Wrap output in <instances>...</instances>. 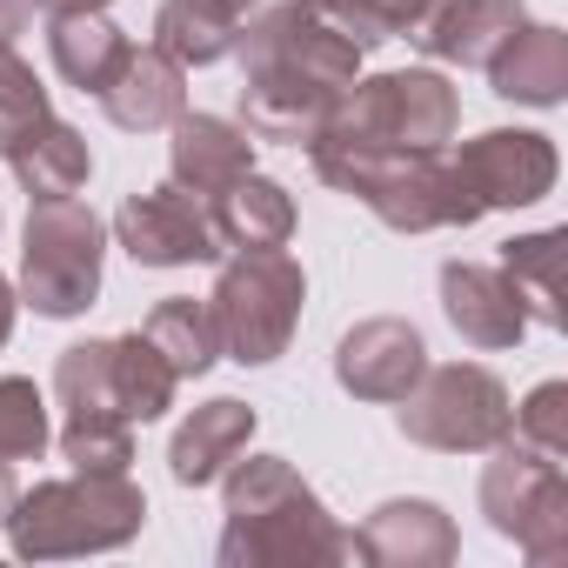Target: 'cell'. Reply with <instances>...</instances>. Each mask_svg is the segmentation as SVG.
<instances>
[{"instance_id": "obj_1", "label": "cell", "mask_w": 568, "mask_h": 568, "mask_svg": "<svg viewBox=\"0 0 568 568\" xmlns=\"http://www.w3.org/2000/svg\"><path fill=\"white\" fill-rule=\"evenodd\" d=\"M241 128L254 141L308 148L335 101L362 81V48L328 28L308 0H281L241 28Z\"/></svg>"}, {"instance_id": "obj_2", "label": "cell", "mask_w": 568, "mask_h": 568, "mask_svg": "<svg viewBox=\"0 0 568 568\" xmlns=\"http://www.w3.org/2000/svg\"><path fill=\"white\" fill-rule=\"evenodd\" d=\"M227 528H221V568H322L355 561V535L328 515V501L295 475L281 455H234L221 475Z\"/></svg>"}, {"instance_id": "obj_3", "label": "cell", "mask_w": 568, "mask_h": 568, "mask_svg": "<svg viewBox=\"0 0 568 568\" xmlns=\"http://www.w3.org/2000/svg\"><path fill=\"white\" fill-rule=\"evenodd\" d=\"M308 161L328 187L355 194L382 227L395 234H435V227H475L481 214L462 201L455 187V168L435 154H388V148H348V141H328L315 134L308 141Z\"/></svg>"}, {"instance_id": "obj_4", "label": "cell", "mask_w": 568, "mask_h": 568, "mask_svg": "<svg viewBox=\"0 0 568 568\" xmlns=\"http://www.w3.org/2000/svg\"><path fill=\"white\" fill-rule=\"evenodd\" d=\"M148 521V495L128 475H68V481H41L28 495H14L8 508V541L28 561H54V555H108L128 548Z\"/></svg>"}, {"instance_id": "obj_5", "label": "cell", "mask_w": 568, "mask_h": 568, "mask_svg": "<svg viewBox=\"0 0 568 568\" xmlns=\"http://www.w3.org/2000/svg\"><path fill=\"white\" fill-rule=\"evenodd\" d=\"M302 302H308V274L288 247H234V261H221L214 295H207L221 355L241 368L281 362L295 342Z\"/></svg>"}, {"instance_id": "obj_6", "label": "cell", "mask_w": 568, "mask_h": 568, "mask_svg": "<svg viewBox=\"0 0 568 568\" xmlns=\"http://www.w3.org/2000/svg\"><path fill=\"white\" fill-rule=\"evenodd\" d=\"M455 88L435 74V68H402V74H375V81H355L335 114L322 121L328 141H348V148H388V154H435L448 134H455Z\"/></svg>"}, {"instance_id": "obj_7", "label": "cell", "mask_w": 568, "mask_h": 568, "mask_svg": "<svg viewBox=\"0 0 568 568\" xmlns=\"http://www.w3.org/2000/svg\"><path fill=\"white\" fill-rule=\"evenodd\" d=\"M101 254L108 227L88 201H34L28 207V241H21V295L48 322H74L101 295Z\"/></svg>"}, {"instance_id": "obj_8", "label": "cell", "mask_w": 568, "mask_h": 568, "mask_svg": "<svg viewBox=\"0 0 568 568\" xmlns=\"http://www.w3.org/2000/svg\"><path fill=\"white\" fill-rule=\"evenodd\" d=\"M395 422L408 442L422 448H442V455H481L495 442H508L515 428V408H508V388L475 368V362H442V368H422V382L395 402Z\"/></svg>"}, {"instance_id": "obj_9", "label": "cell", "mask_w": 568, "mask_h": 568, "mask_svg": "<svg viewBox=\"0 0 568 568\" xmlns=\"http://www.w3.org/2000/svg\"><path fill=\"white\" fill-rule=\"evenodd\" d=\"M481 515L528 561H561L568 555V475H561V462L515 442V435L495 442V462L481 475Z\"/></svg>"}, {"instance_id": "obj_10", "label": "cell", "mask_w": 568, "mask_h": 568, "mask_svg": "<svg viewBox=\"0 0 568 568\" xmlns=\"http://www.w3.org/2000/svg\"><path fill=\"white\" fill-rule=\"evenodd\" d=\"M448 168H455V187H462V201L475 214H488V207H535L555 187V174H561L555 141L535 134V128H488V134L462 141V154Z\"/></svg>"}, {"instance_id": "obj_11", "label": "cell", "mask_w": 568, "mask_h": 568, "mask_svg": "<svg viewBox=\"0 0 568 568\" xmlns=\"http://www.w3.org/2000/svg\"><path fill=\"white\" fill-rule=\"evenodd\" d=\"M114 241L141 261V267H194V261H221L207 201L187 187H141L121 201L114 214Z\"/></svg>"}, {"instance_id": "obj_12", "label": "cell", "mask_w": 568, "mask_h": 568, "mask_svg": "<svg viewBox=\"0 0 568 568\" xmlns=\"http://www.w3.org/2000/svg\"><path fill=\"white\" fill-rule=\"evenodd\" d=\"M428 368V342L415 322H395V315H375L362 328L342 335L335 348V382L355 395V402H402Z\"/></svg>"}, {"instance_id": "obj_13", "label": "cell", "mask_w": 568, "mask_h": 568, "mask_svg": "<svg viewBox=\"0 0 568 568\" xmlns=\"http://www.w3.org/2000/svg\"><path fill=\"white\" fill-rule=\"evenodd\" d=\"M455 555H462L455 521L435 501H422V495L382 501L355 528V561H375V568H448Z\"/></svg>"}, {"instance_id": "obj_14", "label": "cell", "mask_w": 568, "mask_h": 568, "mask_svg": "<svg viewBox=\"0 0 568 568\" xmlns=\"http://www.w3.org/2000/svg\"><path fill=\"white\" fill-rule=\"evenodd\" d=\"M521 0H428L422 21L408 28V41L428 61H455V68H488L495 48L521 28Z\"/></svg>"}, {"instance_id": "obj_15", "label": "cell", "mask_w": 568, "mask_h": 568, "mask_svg": "<svg viewBox=\"0 0 568 568\" xmlns=\"http://www.w3.org/2000/svg\"><path fill=\"white\" fill-rule=\"evenodd\" d=\"M94 101H101V108H108V121H114V128H128V134L174 128V121L187 114V68H181L174 54H161L154 41H148V48H128L121 74H114Z\"/></svg>"}, {"instance_id": "obj_16", "label": "cell", "mask_w": 568, "mask_h": 568, "mask_svg": "<svg viewBox=\"0 0 568 568\" xmlns=\"http://www.w3.org/2000/svg\"><path fill=\"white\" fill-rule=\"evenodd\" d=\"M442 315L468 348H515L528 328L501 267H475V261H442Z\"/></svg>"}, {"instance_id": "obj_17", "label": "cell", "mask_w": 568, "mask_h": 568, "mask_svg": "<svg viewBox=\"0 0 568 568\" xmlns=\"http://www.w3.org/2000/svg\"><path fill=\"white\" fill-rule=\"evenodd\" d=\"M247 442H254V408L234 402V395H214V402H201V408L174 428V442H168V475H174L181 488H207V481L227 475L234 455H247Z\"/></svg>"}, {"instance_id": "obj_18", "label": "cell", "mask_w": 568, "mask_h": 568, "mask_svg": "<svg viewBox=\"0 0 568 568\" xmlns=\"http://www.w3.org/2000/svg\"><path fill=\"white\" fill-rule=\"evenodd\" d=\"M168 168H174V187L207 201L254 168V134L241 121H221V114H181L174 141H168Z\"/></svg>"}, {"instance_id": "obj_19", "label": "cell", "mask_w": 568, "mask_h": 568, "mask_svg": "<svg viewBox=\"0 0 568 568\" xmlns=\"http://www.w3.org/2000/svg\"><path fill=\"white\" fill-rule=\"evenodd\" d=\"M207 221H214L221 254L227 247H288L295 201H288V187H281V181H267V174L247 168L241 181H227L221 194H207Z\"/></svg>"}, {"instance_id": "obj_20", "label": "cell", "mask_w": 568, "mask_h": 568, "mask_svg": "<svg viewBox=\"0 0 568 568\" xmlns=\"http://www.w3.org/2000/svg\"><path fill=\"white\" fill-rule=\"evenodd\" d=\"M261 8V0H161L154 14V48L174 54L181 68H214L234 54L247 14Z\"/></svg>"}, {"instance_id": "obj_21", "label": "cell", "mask_w": 568, "mask_h": 568, "mask_svg": "<svg viewBox=\"0 0 568 568\" xmlns=\"http://www.w3.org/2000/svg\"><path fill=\"white\" fill-rule=\"evenodd\" d=\"M488 81L501 101H521V108H555L561 88H568V34L561 28H515L495 61H488Z\"/></svg>"}, {"instance_id": "obj_22", "label": "cell", "mask_w": 568, "mask_h": 568, "mask_svg": "<svg viewBox=\"0 0 568 568\" xmlns=\"http://www.w3.org/2000/svg\"><path fill=\"white\" fill-rule=\"evenodd\" d=\"M48 48H54V68H61L68 88L101 94V88L121 74V61H128L134 41H128L108 14H54V21H48Z\"/></svg>"}, {"instance_id": "obj_23", "label": "cell", "mask_w": 568, "mask_h": 568, "mask_svg": "<svg viewBox=\"0 0 568 568\" xmlns=\"http://www.w3.org/2000/svg\"><path fill=\"white\" fill-rule=\"evenodd\" d=\"M8 168L21 174L28 201H68V194H81V187H88L94 154H88V141H81L68 121H48V128H41V134H34Z\"/></svg>"}, {"instance_id": "obj_24", "label": "cell", "mask_w": 568, "mask_h": 568, "mask_svg": "<svg viewBox=\"0 0 568 568\" xmlns=\"http://www.w3.org/2000/svg\"><path fill=\"white\" fill-rule=\"evenodd\" d=\"M501 281L515 288L521 315L541 328H561V234H521L501 247Z\"/></svg>"}, {"instance_id": "obj_25", "label": "cell", "mask_w": 568, "mask_h": 568, "mask_svg": "<svg viewBox=\"0 0 568 568\" xmlns=\"http://www.w3.org/2000/svg\"><path fill=\"white\" fill-rule=\"evenodd\" d=\"M141 335L168 355V368H174L181 382H194V375H207V368L221 362L214 315H207V302H194V295H168V302L148 315V328H141Z\"/></svg>"}, {"instance_id": "obj_26", "label": "cell", "mask_w": 568, "mask_h": 568, "mask_svg": "<svg viewBox=\"0 0 568 568\" xmlns=\"http://www.w3.org/2000/svg\"><path fill=\"white\" fill-rule=\"evenodd\" d=\"M114 342V388H121V408H128V422L141 428V422H161L168 408H174V388H181V375L168 368V355L134 328V335H108Z\"/></svg>"}, {"instance_id": "obj_27", "label": "cell", "mask_w": 568, "mask_h": 568, "mask_svg": "<svg viewBox=\"0 0 568 568\" xmlns=\"http://www.w3.org/2000/svg\"><path fill=\"white\" fill-rule=\"evenodd\" d=\"M48 121H54V108H48L41 74L14 54V41H0V161H14Z\"/></svg>"}, {"instance_id": "obj_28", "label": "cell", "mask_w": 568, "mask_h": 568, "mask_svg": "<svg viewBox=\"0 0 568 568\" xmlns=\"http://www.w3.org/2000/svg\"><path fill=\"white\" fill-rule=\"evenodd\" d=\"M308 8H315L328 28H342V34L368 54V48H382V41H408V28L422 21L428 0H308Z\"/></svg>"}, {"instance_id": "obj_29", "label": "cell", "mask_w": 568, "mask_h": 568, "mask_svg": "<svg viewBox=\"0 0 568 568\" xmlns=\"http://www.w3.org/2000/svg\"><path fill=\"white\" fill-rule=\"evenodd\" d=\"M48 402L28 375H0V462H41L48 448Z\"/></svg>"}, {"instance_id": "obj_30", "label": "cell", "mask_w": 568, "mask_h": 568, "mask_svg": "<svg viewBox=\"0 0 568 568\" xmlns=\"http://www.w3.org/2000/svg\"><path fill=\"white\" fill-rule=\"evenodd\" d=\"M508 435L561 462V455H568V388H561V382H541V388L515 408V428H508Z\"/></svg>"}, {"instance_id": "obj_31", "label": "cell", "mask_w": 568, "mask_h": 568, "mask_svg": "<svg viewBox=\"0 0 568 568\" xmlns=\"http://www.w3.org/2000/svg\"><path fill=\"white\" fill-rule=\"evenodd\" d=\"M28 8L54 21V14H108V8H114V0H28Z\"/></svg>"}, {"instance_id": "obj_32", "label": "cell", "mask_w": 568, "mask_h": 568, "mask_svg": "<svg viewBox=\"0 0 568 568\" xmlns=\"http://www.w3.org/2000/svg\"><path fill=\"white\" fill-rule=\"evenodd\" d=\"M28 14H34L28 0H0V41H14V34L28 28Z\"/></svg>"}, {"instance_id": "obj_33", "label": "cell", "mask_w": 568, "mask_h": 568, "mask_svg": "<svg viewBox=\"0 0 568 568\" xmlns=\"http://www.w3.org/2000/svg\"><path fill=\"white\" fill-rule=\"evenodd\" d=\"M14 308H21V302H14V281L0 274V348H8V335H14Z\"/></svg>"}, {"instance_id": "obj_34", "label": "cell", "mask_w": 568, "mask_h": 568, "mask_svg": "<svg viewBox=\"0 0 568 568\" xmlns=\"http://www.w3.org/2000/svg\"><path fill=\"white\" fill-rule=\"evenodd\" d=\"M14 495H21V481H14V462H0V521H8Z\"/></svg>"}]
</instances>
